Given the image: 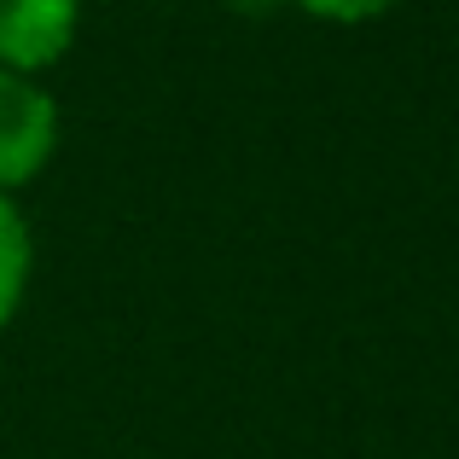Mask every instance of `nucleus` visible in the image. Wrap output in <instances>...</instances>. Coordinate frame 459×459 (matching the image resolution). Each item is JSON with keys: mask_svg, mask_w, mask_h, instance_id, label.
Returning <instances> with one entry per match:
<instances>
[{"mask_svg": "<svg viewBox=\"0 0 459 459\" xmlns=\"http://www.w3.org/2000/svg\"><path fill=\"white\" fill-rule=\"evenodd\" d=\"M65 117L35 76L0 70V192H18L53 163Z\"/></svg>", "mask_w": 459, "mask_h": 459, "instance_id": "1", "label": "nucleus"}, {"mask_svg": "<svg viewBox=\"0 0 459 459\" xmlns=\"http://www.w3.org/2000/svg\"><path fill=\"white\" fill-rule=\"evenodd\" d=\"M82 0H0V70L41 76L76 47Z\"/></svg>", "mask_w": 459, "mask_h": 459, "instance_id": "2", "label": "nucleus"}, {"mask_svg": "<svg viewBox=\"0 0 459 459\" xmlns=\"http://www.w3.org/2000/svg\"><path fill=\"white\" fill-rule=\"evenodd\" d=\"M30 273H35L30 215L18 210V198H12V192H0V332L18 320L23 297H30Z\"/></svg>", "mask_w": 459, "mask_h": 459, "instance_id": "3", "label": "nucleus"}, {"mask_svg": "<svg viewBox=\"0 0 459 459\" xmlns=\"http://www.w3.org/2000/svg\"><path fill=\"white\" fill-rule=\"evenodd\" d=\"M291 6H303L320 23H372L384 12H395L402 0H291Z\"/></svg>", "mask_w": 459, "mask_h": 459, "instance_id": "4", "label": "nucleus"}]
</instances>
